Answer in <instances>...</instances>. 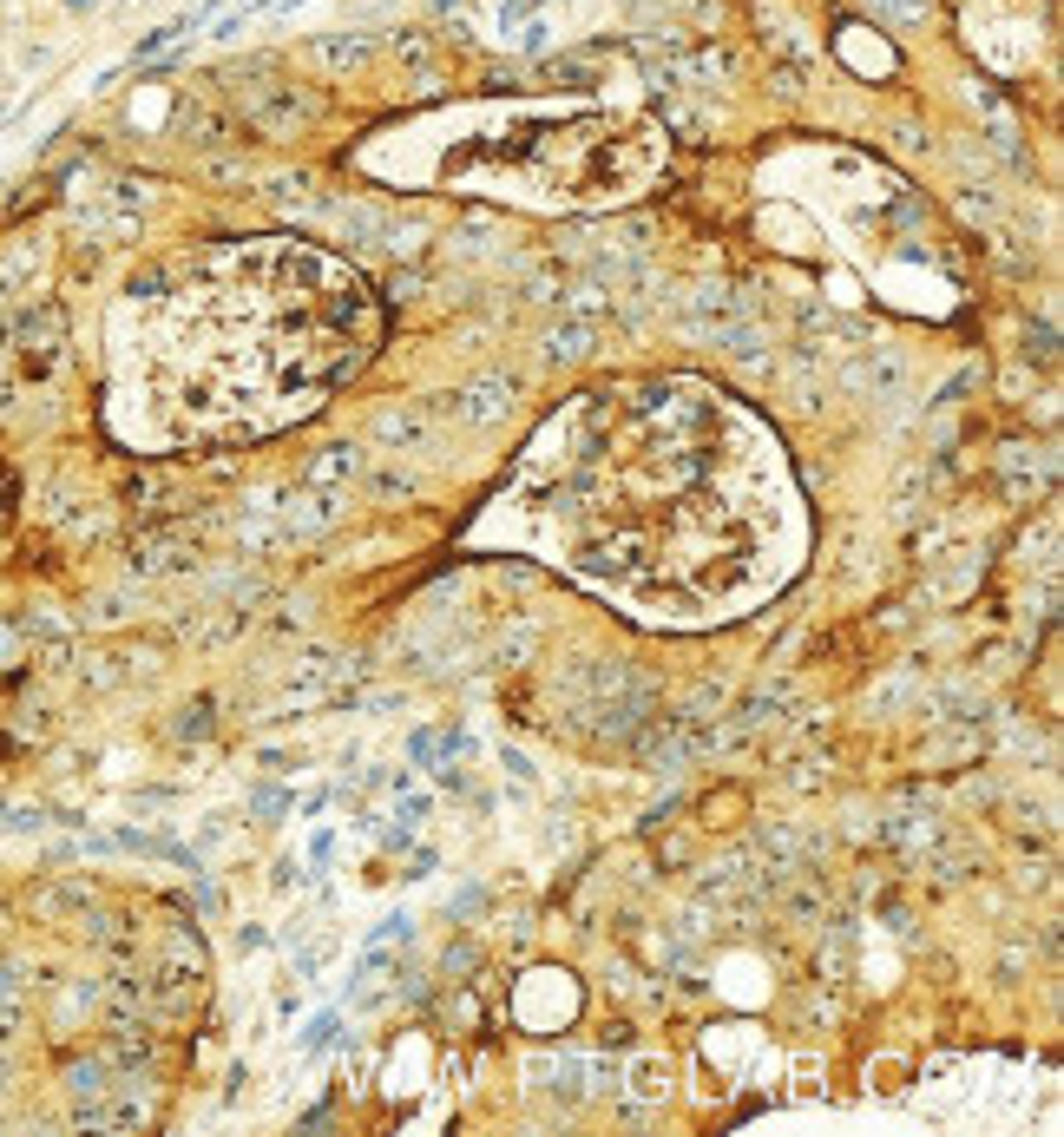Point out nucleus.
Returning <instances> with one entry per match:
<instances>
[{
  "instance_id": "f257e3e1",
  "label": "nucleus",
  "mask_w": 1064,
  "mask_h": 1137,
  "mask_svg": "<svg viewBox=\"0 0 1064 1137\" xmlns=\"http://www.w3.org/2000/svg\"><path fill=\"white\" fill-rule=\"evenodd\" d=\"M473 533L658 625L743 618L796 572L801 500L750 408L710 381H611L546 414Z\"/></svg>"
},
{
  "instance_id": "f03ea898",
  "label": "nucleus",
  "mask_w": 1064,
  "mask_h": 1137,
  "mask_svg": "<svg viewBox=\"0 0 1064 1137\" xmlns=\"http://www.w3.org/2000/svg\"><path fill=\"white\" fill-rule=\"evenodd\" d=\"M375 296L309 244H218L132 277L112 329V421L139 447L264 441L375 355Z\"/></svg>"
},
{
  "instance_id": "7ed1b4c3",
  "label": "nucleus",
  "mask_w": 1064,
  "mask_h": 1137,
  "mask_svg": "<svg viewBox=\"0 0 1064 1137\" xmlns=\"http://www.w3.org/2000/svg\"><path fill=\"white\" fill-rule=\"evenodd\" d=\"M513 1006H519V1026H565L572 1012H579V986H572V973H559V966H532L526 979H519V993H513Z\"/></svg>"
},
{
  "instance_id": "20e7f679",
  "label": "nucleus",
  "mask_w": 1064,
  "mask_h": 1137,
  "mask_svg": "<svg viewBox=\"0 0 1064 1137\" xmlns=\"http://www.w3.org/2000/svg\"><path fill=\"white\" fill-rule=\"evenodd\" d=\"M834 53H841L854 73H867V80H887V73H893V47H887V40H867L854 20L834 27Z\"/></svg>"
},
{
  "instance_id": "39448f33",
  "label": "nucleus",
  "mask_w": 1064,
  "mask_h": 1137,
  "mask_svg": "<svg viewBox=\"0 0 1064 1137\" xmlns=\"http://www.w3.org/2000/svg\"><path fill=\"white\" fill-rule=\"evenodd\" d=\"M506 401H513L506 375H486V381H473V388H460V395H454V414H460V421H493Z\"/></svg>"
},
{
  "instance_id": "423d86ee",
  "label": "nucleus",
  "mask_w": 1064,
  "mask_h": 1137,
  "mask_svg": "<svg viewBox=\"0 0 1064 1137\" xmlns=\"http://www.w3.org/2000/svg\"><path fill=\"white\" fill-rule=\"evenodd\" d=\"M539 1085H552L565 1105H572V1098L585 1091V1058H539Z\"/></svg>"
},
{
  "instance_id": "0eeeda50",
  "label": "nucleus",
  "mask_w": 1064,
  "mask_h": 1137,
  "mask_svg": "<svg viewBox=\"0 0 1064 1137\" xmlns=\"http://www.w3.org/2000/svg\"><path fill=\"white\" fill-rule=\"evenodd\" d=\"M355 467H361V454H355L348 441H335V447H322V454H315L309 480H335V474H355Z\"/></svg>"
},
{
  "instance_id": "6e6552de",
  "label": "nucleus",
  "mask_w": 1064,
  "mask_h": 1137,
  "mask_svg": "<svg viewBox=\"0 0 1064 1137\" xmlns=\"http://www.w3.org/2000/svg\"><path fill=\"white\" fill-rule=\"evenodd\" d=\"M874 14H880V20H893V27H926L933 0H874Z\"/></svg>"
},
{
  "instance_id": "1a4fd4ad",
  "label": "nucleus",
  "mask_w": 1064,
  "mask_h": 1137,
  "mask_svg": "<svg viewBox=\"0 0 1064 1137\" xmlns=\"http://www.w3.org/2000/svg\"><path fill=\"white\" fill-rule=\"evenodd\" d=\"M631 1085H638L644 1098H664V1091H671V1065H658V1058H631Z\"/></svg>"
},
{
  "instance_id": "9d476101",
  "label": "nucleus",
  "mask_w": 1064,
  "mask_h": 1137,
  "mask_svg": "<svg viewBox=\"0 0 1064 1137\" xmlns=\"http://www.w3.org/2000/svg\"><path fill=\"white\" fill-rule=\"evenodd\" d=\"M585 348H592V329H585V322H572V329H559V335L546 342V355H552V362H579Z\"/></svg>"
},
{
  "instance_id": "9b49d317",
  "label": "nucleus",
  "mask_w": 1064,
  "mask_h": 1137,
  "mask_svg": "<svg viewBox=\"0 0 1064 1137\" xmlns=\"http://www.w3.org/2000/svg\"><path fill=\"white\" fill-rule=\"evenodd\" d=\"M315 53H329V66H355V60H368V40H361V33H348V40H315Z\"/></svg>"
},
{
  "instance_id": "f8f14e48",
  "label": "nucleus",
  "mask_w": 1064,
  "mask_h": 1137,
  "mask_svg": "<svg viewBox=\"0 0 1064 1137\" xmlns=\"http://www.w3.org/2000/svg\"><path fill=\"white\" fill-rule=\"evenodd\" d=\"M335 1026H342V1019H335V1012H315V1019H309V1032H302V1052H322V1045H329L335 1039Z\"/></svg>"
},
{
  "instance_id": "ddd939ff",
  "label": "nucleus",
  "mask_w": 1064,
  "mask_h": 1137,
  "mask_svg": "<svg viewBox=\"0 0 1064 1137\" xmlns=\"http://www.w3.org/2000/svg\"><path fill=\"white\" fill-rule=\"evenodd\" d=\"M407 933H414V920H407V914H388L375 933H368V947H394V940H407Z\"/></svg>"
},
{
  "instance_id": "4468645a",
  "label": "nucleus",
  "mask_w": 1064,
  "mask_h": 1137,
  "mask_svg": "<svg viewBox=\"0 0 1064 1137\" xmlns=\"http://www.w3.org/2000/svg\"><path fill=\"white\" fill-rule=\"evenodd\" d=\"M66 1078H73V1091H99V1085H106V1065H99V1058H79Z\"/></svg>"
},
{
  "instance_id": "2eb2a0df",
  "label": "nucleus",
  "mask_w": 1064,
  "mask_h": 1137,
  "mask_svg": "<svg viewBox=\"0 0 1064 1137\" xmlns=\"http://www.w3.org/2000/svg\"><path fill=\"white\" fill-rule=\"evenodd\" d=\"M251 809H257L264 822H276L282 809H289V796H282V790H257V803H251Z\"/></svg>"
},
{
  "instance_id": "dca6fc26",
  "label": "nucleus",
  "mask_w": 1064,
  "mask_h": 1137,
  "mask_svg": "<svg viewBox=\"0 0 1064 1137\" xmlns=\"http://www.w3.org/2000/svg\"><path fill=\"white\" fill-rule=\"evenodd\" d=\"M1025 348H1038V362H1051V355H1058V335L1038 322V329H1025Z\"/></svg>"
},
{
  "instance_id": "f3484780",
  "label": "nucleus",
  "mask_w": 1064,
  "mask_h": 1137,
  "mask_svg": "<svg viewBox=\"0 0 1064 1137\" xmlns=\"http://www.w3.org/2000/svg\"><path fill=\"white\" fill-rule=\"evenodd\" d=\"M309 861H315V868H329V861H335V836H329V829L309 842Z\"/></svg>"
},
{
  "instance_id": "a211bd4d",
  "label": "nucleus",
  "mask_w": 1064,
  "mask_h": 1137,
  "mask_svg": "<svg viewBox=\"0 0 1064 1137\" xmlns=\"http://www.w3.org/2000/svg\"><path fill=\"white\" fill-rule=\"evenodd\" d=\"M264 940H269L264 927H237V947H244V953H257V947H264Z\"/></svg>"
},
{
  "instance_id": "6ab92c4d",
  "label": "nucleus",
  "mask_w": 1064,
  "mask_h": 1137,
  "mask_svg": "<svg viewBox=\"0 0 1064 1137\" xmlns=\"http://www.w3.org/2000/svg\"><path fill=\"white\" fill-rule=\"evenodd\" d=\"M427 816V796H407V803H401V829H407V822H421Z\"/></svg>"
},
{
  "instance_id": "aec40b11",
  "label": "nucleus",
  "mask_w": 1064,
  "mask_h": 1137,
  "mask_svg": "<svg viewBox=\"0 0 1064 1137\" xmlns=\"http://www.w3.org/2000/svg\"><path fill=\"white\" fill-rule=\"evenodd\" d=\"M66 7H93V0H66Z\"/></svg>"
}]
</instances>
